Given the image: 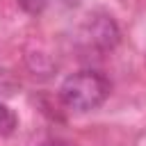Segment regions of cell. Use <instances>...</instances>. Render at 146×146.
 I'll list each match as a JSON object with an SVG mask.
<instances>
[{"instance_id":"obj_2","label":"cell","mask_w":146,"mask_h":146,"mask_svg":"<svg viewBox=\"0 0 146 146\" xmlns=\"http://www.w3.org/2000/svg\"><path fill=\"white\" fill-rule=\"evenodd\" d=\"M80 39L87 48L112 50L119 43L121 32H119L116 21L110 14H91V16H87V21L80 27Z\"/></svg>"},{"instance_id":"obj_1","label":"cell","mask_w":146,"mask_h":146,"mask_svg":"<svg viewBox=\"0 0 146 146\" xmlns=\"http://www.w3.org/2000/svg\"><path fill=\"white\" fill-rule=\"evenodd\" d=\"M110 89L112 84L100 71L82 68L64 78L59 84V98L73 112H91L107 100Z\"/></svg>"},{"instance_id":"obj_5","label":"cell","mask_w":146,"mask_h":146,"mask_svg":"<svg viewBox=\"0 0 146 146\" xmlns=\"http://www.w3.org/2000/svg\"><path fill=\"white\" fill-rule=\"evenodd\" d=\"M39 146H68V144L62 141V139H46V141H41Z\"/></svg>"},{"instance_id":"obj_4","label":"cell","mask_w":146,"mask_h":146,"mask_svg":"<svg viewBox=\"0 0 146 146\" xmlns=\"http://www.w3.org/2000/svg\"><path fill=\"white\" fill-rule=\"evenodd\" d=\"M18 5L27 11V14H39L46 7V0H18Z\"/></svg>"},{"instance_id":"obj_3","label":"cell","mask_w":146,"mask_h":146,"mask_svg":"<svg viewBox=\"0 0 146 146\" xmlns=\"http://www.w3.org/2000/svg\"><path fill=\"white\" fill-rule=\"evenodd\" d=\"M16 125H18L16 114L7 105H0V135H11Z\"/></svg>"}]
</instances>
